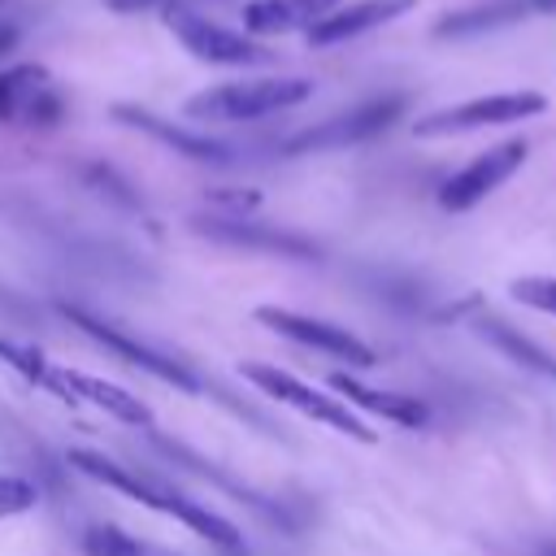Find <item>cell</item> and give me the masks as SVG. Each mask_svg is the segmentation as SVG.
I'll use <instances>...</instances> for the list:
<instances>
[{
    "label": "cell",
    "mask_w": 556,
    "mask_h": 556,
    "mask_svg": "<svg viewBox=\"0 0 556 556\" xmlns=\"http://www.w3.org/2000/svg\"><path fill=\"white\" fill-rule=\"evenodd\" d=\"M70 465H74L78 473H87L91 482H100V486H109V491H117V495H126V500L152 508V513L174 517L178 526H187L191 534H200L208 547H217V552H226V556H239V552L248 547V543H243V530H239L235 521H226V517L213 513L208 504H200V500H191V495H182V491H174V486H165V482L139 478L135 469L117 465V460L104 456V452L74 447V452H70Z\"/></svg>",
    "instance_id": "obj_1"
},
{
    "label": "cell",
    "mask_w": 556,
    "mask_h": 556,
    "mask_svg": "<svg viewBox=\"0 0 556 556\" xmlns=\"http://www.w3.org/2000/svg\"><path fill=\"white\" fill-rule=\"evenodd\" d=\"M239 378L252 382L261 395L295 408L300 417H308V421H317V426H326V430H334L343 439H356V443H374L378 439L348 400H339L334 391H317L313 382H304V378H295V374H287V369H278L269 361H239Z\"/></svg>",
    "instance_id": "obj_2"
},
{
    "label": "cell",
    "mask_w": 556,
    "mask_h": 556,
    "mask_svg": "<svg viewBox=\"0 0 556 556\" xmlns=\"http://www.w3.org/2000/svg\"><path fill=\"white\" fill-rule=\"evenodd\" d=\"M313 96L308 78H239V83H217L195 91L182 113L191 122H256L282 109H295Z\"/></svg>",
    "instance_id": "obj_3"
},
{
    "label": "cell",
    "mask_w": 556,
    "mask_h": 556,
    "mask_svg": "<svg viewBox=\"0 0 556 556\" xmlns=\"http://www.w3.org/2000/svg\"><path fill=\"white\" fill-rule=\"evenodd\" d=\"M65 317H70L87 339H96L100 348H109V352L122 356L126 365H135V369H143V374H152V378L178 387L182 395H200V391H204L200 374H195L187 361H178L174 352L152 348L148 339H135V334H126L122 326H113V321H104V317H96V313H87V308H74V304H65Z\"/></svg>",
    "instance_id": "obj_4"
},
{
    "label": "cell",
    "mask_w": 556,
    "mask_h": 556,
    "mask_svg": "<svg viewBox=\"0 0 556 556\" xmlns=\"http://www.w3.org/2000/svg\"><path fill=\"white\" fill-rule=\"evenodd\" d=\"M165 26H169L174 39H178L195 61H204V65L248 70V65H265V61L274 56L261 39H252V35H243V30H230V26H222V22L204 17V13L178 9V4H169Z\"/></svg>",
    "instance_id": "obj_5"
},
{
    "label": "cell",
    "mask_w": 556,
    "mask_h": 556,
    "mask_svg": "<svg viewBox=\"0 0 556 556\" xmlns=\"http://www.w3.org/2000/svg\"><path fill=\"white\" fill-rule=\"evenodd\" d=\"M404 104H408L404 96L365 100V104H356V109H348V113H334V117H326V122H317V126L291 135V139L282 143V152H287V156H300V152H330V148L365 143V139H374V135H382L391 122H400Z\"/></svg>",
    "instance_id": "obj_6"
},
{
    "label": "cell",
    "mask_w": 556,
    "mask_h": 556,
    "mask_svg": "<svg viewBox=\"0 0 556 556\" xmlns=\"http://www.w3.org/2000/svg\"><path fill=\"white\" fill-rule=\"evenodd\" d=\"M547 100L539 91H504V96H478L439 113H426L421 122H413V135L434 139V135H460V130H482V126H504V122H526L534 113H543Z\"/></svg>",
    "instance_id": "obj_7"
},
{
    "label": "cell",
    "mask_w": 556,
    "mask_h": 556,
    "mask_svg": "<svg viewBox=\"0 0 556 556\" xmlns=\"http://www.w3.org/2000/svg\"><path fill=\"white\" fill-rule=\"evenodd\" d=\"M39 391H48V395H56L65 404H87V408H96V413H104V417H113L122 426H143L152 417V408L139 395H130L126 387L104 382L96 374H83L74 365H56V361H48Z\"/></svg>",
    "instance_id": "obj_8"
},
{
    "label": "cell",
    "mask_w": 556,
    "mask_h": 556,
    "mask_svg": "<svg viewBox=\"0 0 556 556\" xmlns=\"http://www.w3.org/2000/svg\"><path fill=\"white\" fill-rule=\"evenodd\" d=\"M252 317H256L265 330L282 334V339H291V343H300V348L339 356V361H348V365H374V361H378V352H374L365 339H356L352 330H343V326H334V321H321V317H308V313H295V308H278V304H256Z\"/></svg>",
    "instance_id": "obj_9"
},
{
    "label": "cell",
    "mask_w": 556,
    "mask_h": 556,
    "mask_svg": "<svg viewBox=\"0 0 556 556\" xmlns=\"http://www.w3.org/2000/svg\"><path fill=\"white\" fill-rule=\"evenodd\" d=\"M65 117V96L43 65H9L0 70V122L13 126H56Z\"/></svg>",
    "instance_id": "obj_10"
},
{
    "label": "cell",
    "mask_w": 556,
    "mask_h": 556,
    "mask_svg": "<svg viewBox=\"0 0 556 556\" xmlns=\"http://www.w3.org/2000/svg\"><path fill=\"white\" fill-rule=\"evenodd\" d=\"M521 161H526V139H508V143L486 148L482 156H473L465 169H456V174L439 187V204H443L447 213L473 208V204L486 200L495 187H504V182L517 174Z\"/></svg>",
    "instance_id": "obj_11"
},
{
    "label": "cell",
    "mask_w": 556,
    "mask_h": 556,
    "mask_svg": "<svg viewBox=\"0 0 556 556\" xmlns=\"http://www.w3.org/2000/svg\"><path fill=\"white\" fill-rule=\"evenodd\" d=\"M195 235L226 243V248H248V252H269V256H295V261H317V248L295 235V230H278V226H261V222H243L239 213L230 217H195L191 222Z\"/></svg>",
    "instance_id": "obj_12"
},
{
    "label": "cell",
    "mask_w": 556,
    "mask_h": 556,
    "mask_svg": "<svg viewBox=\"0 0 556 556\" xmlns=\"http://www.w3.org/2000/svg\"><path fill=\"white\" fill-rule=\"evenodd\" d=\"M113 122H122V126H130V130L156 139L161 148H169V152H178L187 161H200V165H230L239 156L230 143L213 139V135L182 130V126H174V122H165V117H156V113H148L139 104H113Z\"/></svg>",
    "instance_id": "obj_13"
},
{
    "label": "cell",
    "mask_w": 556,
    "mask_h": 556,
    "mask_svg": "<svg viewBox=\"0 0 556 556\" xmlns=\"http://www.w3.org/2000/svg\"><path fill=\"white\" fill-rule=\"evenodd\" d=\"M417 0H356V4H339L330 9L326 17H317L308 26V43L313 48H334V43H348L365 30H378L387 22H395L400 13H408Z\"/></svg>",
    "instance_id": "obj_14"
},
{
    "label": "cell",
    "mask_w": 556,
    "mask_h": 556,
    "mask_svg": "<svg viewBox=\"0 0 556 556\" xmlns=\"http://www.w3.org/2000/svg\"><path fill=\"white\" fill-rule=\"evenodd\" d=\"M326 382H330V391H334L339 400H348L352 408H361V413H369V417H387V421L408 426V430H417V426L430 421V408H426L417 395L382 391V387H365V382H356L352 374H330Z\"/></svg>",
    "instance_id": "obj_15"
},
{
    "label": "cell",
    "mask_w": 556,
    "mask_h": 556,
    "mask_svg": "<svg viewBox=\"0 0 556 556\" xmlns=\"http://www.w3.org/2000/svg\"><path fill=\"white\" fill-rule=\"evenodd\" d=\"M343 0H248L243 4V30L248 35H287L308 30L317 17L339 9Z\"/></svg>",
    "instance_id": "obj_16"
},
{
    "label": "cell",
    "mask_w": 556,
    "mask_h": 556,
    "mask_svg": "<svg viewBox=\"0 0 556 556\" xmlns=\"http://www.w3.org/2000/svg\"><path fill=\"white\" fill-rule=\"evenodd\" d=\"M478 334H482L491 348H500L508 361H517L521 369H530V374H539V378H552V382H556V356H552V352H543L539 343H530L526 334H517L513 326H504V321H495V317H478Z\"/></svg>",
    "instance_id": "obj_17"
},
{
    "label": "cell",
    "mask_w": 556,
    "mask_h": 556,
    "mask_svg": "<svg viewBox=\"0 0 556 556\" xmlns=\"http://www.w3.org/2000/svg\"><path fill=\"white\" fill-rule=\"evenodd\" d=\"M83 556H182L178 547H165V543H152V539H139V534H126L117 526H87L83 539H78Z\"/></svg>",
    "instance_id": "obj_18"
},
{
    "label": "cell",
    "mask_w": 556,
    "mask_h": 556,
    "mask_svg": "<svg viewBox=\"0 0 556 556\" xmlns=\"http://www.w3.org/2000/svg\"><path fill=\"white\" fill-rule=\"evenodd\" d=\"M526 9V0H495V4H482V9H465V13H447L434 35L439 39H460V35H478V30H491V26H504V22H517Z\"/></svg>",
    "instance_id": "obj_19"
},
{
    "label": "cell",
    "mask_w": 556,
    "mask_h": 556,
    "mask_svg": "<svg viewBox=\"0 0 556 556\" xmlns=\"http://www.w3.org/2000/svg\"><path fill=\"white\" fill-rule=\"evenodd\" d=\"M39 504V486L22 473H0V521L9 517H22Z\"/></svg>",
    "instance_id": "obj_20"
},
{
    "label": "cell",
    "mask_w": 556,
    "mask_h": 556,
    "mask_svg": "<svg viewBox=\"0 0 556 556\" xmlns=\"http://www.w3.org/2000/svg\"><path fill=\"white\" fill-rule=\"evenodd\" d=\"M0 361H4L13 374H22L30 387H39V382H43L48 356H43L39 348H22V343H13V339H4V334H0Z\"/></svg>",
    "instance_id": "obj_21"
},
{
    "label": "cell",
    "mask_w": 556,
    "mask_h": 556,
    "mask_svg": "<svg viewBox=\"0 0 556 556\" xmlns=\"http://www.w3.org/2000/svg\"><path fill=\"white\" fill-rule=\"evenodd\" d=\"M508 291L517 304H530V308L556 317V278H517Z\"/></svg>",
    "instance_id": "obj_22"
},
{
    "label": "cell",
    "mask_w": 556,
    "mask_h": 556,
    "mask_svg": "<svg viewBox=\"0 0 556 556\" xmlns=\"http://www.w3.org/2000/svg\"><path fill=\"white\" fill-rule=\"evenodd\" d=\"M213 204H222L226 213H252L261 204L256 191H213Z\"/></svg>",
    "instance_id": "obj_23"
},
{
    "label": "cell",
    "mask_w": 556,
    "mask_h": 556,
    "mask_svg": "<svg viewBox=\"0 0 556 556\" xmlns=\"http://www.w3.org/2000/svg\"><path fill=\"white\" fill-rule=\"evenodd\" d=\"M156 4H178V0H109V9H117V13H135V9H156Z\"/></svg>",
    "instance_id": "obj_24"
},
{
    "label": "cell",
    "mask_w": 556,
    "mask_h": 556,
    "mask_svg": "<svg viewBox=\"0 0 556 556\" xmlns=\"http://www.w3.org/2000/svg\"><path fill=\"white\" fill-rule=\"evenodd\" d=\"M13 48H17V26L0 22V56H4V52H13Z\"/></svg>",
    "instance_id": "obj_25"
},
{
    "label": "cell",
    "mask_w": 556,
    "mask_h": 556,
    "mask_svg": "<svg viewBox=\"0 0 556 556\" xmlns=\"http://www.w3.org/2000/svg\"><path fill=\"white\" fill-rule=\"evenodd\" d=\"M534 9H543V13H556V0H530Z\"/></svg>",
    "instance_id": "obj_26"
},
{
    "label": "cell",
    "mask_w": 556,
    "mask_h": 556,
    "mask_svg": "<svg viewBox=\"0 0 556 556\" xmlns=\"http://www.w3.org/2000/svg\"><path fill=\"white\" fill-rule=\"evenodd\" d=\"M543 556H556V547H547V552H543Z\"/></svg>",
    "instance_id": "obj_27"
},
{
    "label": "cell",
    "mask_w": 556,
    "mask_h": 556,
    "mask_svg": "<svg viewBox=\"0 0 556 556\" xmlns=\"http://www.w3.org/2000/svg\"><path fill=\"white\" fill-rule=\"evenodd\" d=\"M0 4H4V0H0Z\"/></svg>",
    "instance_id": "obj_28"
}]
</instances>
